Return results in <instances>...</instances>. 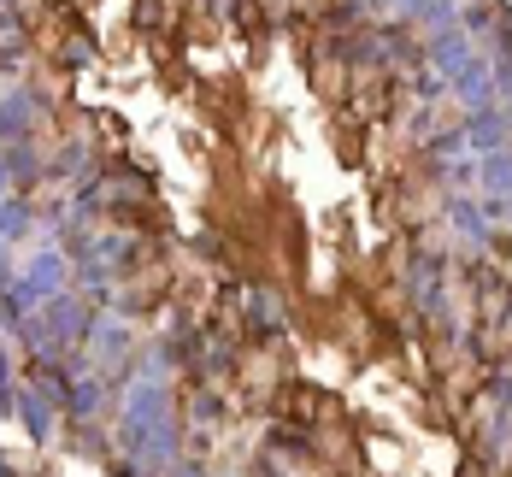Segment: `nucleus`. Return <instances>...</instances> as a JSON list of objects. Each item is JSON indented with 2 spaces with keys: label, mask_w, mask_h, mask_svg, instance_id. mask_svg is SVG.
I'll list each match as a JSON object with an SVG mask.
<instances>
[{
  "label": "nucleus",
  "mask_w": 512,
  "mask_h": 477,
  "mask_svg": "<svg viewBox=\"0 0 512 477\" xmlns=\"http://www.w3.org/2000/svg\"><path fill=\"white\" fill-rule=\"evenodd\" d=\"M489 24H495V6H465L460 30H489Z\"/></svg>",
  "instance_id": "nucleus-11"
},
{
  "label": "nucleus",
  "mask_w": 512,
  "mask_h": 477,
  "mask_svg": "<svg viewBox=\"0 0 512 477\" xmlns=\"http://www.w3.org/2000/svg\"><path fill=\"white\" fill-rule=\"evenodd\" d=\"M0 477H18V472H12V460H6V454H0Z\"/></svg>",
  "instance_id": "nucleus-17"
},
{
  "label": "nucleus",
  "mask_w": 512,
  "mask_h": 477,
  "mask_svg": "<svg viewBox=\"0 0 512 477\" xmlns=\"http://www.w3.org/2000/svg\"><path fill=\"white\" fill-rule=\"evenodd\" d=\"M12 195V165H6V154H0V201Z\"/></svg>",
  "instance_id": "nucleus-15"
},
{
  "label": "nucleus",
  "mask_w": 512,
  "mask_h": 477,
  "mask_svg": "<svg viewBox=\"0 0 512 477\" xmlns=\"http://www.w3.org/2000/svg\"><path fill=\"white\" fill-rule=\"evenodd\" d=\"M465 142L477 148V154H501L512 142V118L501 112V106H477V112H465Z\"/></svg>",
  "instance_id": "nucleus-1"
},
{
  "label": "nucleus",
  "mask_w": 512,
  "mask_h": 477,
  "mask_svg": "<svg viewBox=\"0 0 512 477\" xmlns=\"http://www.w3.org/2000/svg\"><path fill=\"white\" fill-rule=\"evenodd\" d=\"M6 165H12V183H30V177H36V148H30V142L6 148Z\"/></svg>",
  "instance_id": "nucleus-9"
},
{
  "label": "nucleus",
  "mask_w": 512,
  "mask_h": 477,
  "mask_svg": "<svg viewBox=\"0 0 512 477\" xmlns=\"http://www.w3.org/2000/svg\"><path fill=\"white\" fill-rule=\"evenodd\" d=\"M24 230H30V207L6 195V201H0V242H12V236H24Z\"/></svg>",
  "instance_id": "nucleus-8"
},
{
  "label": "nucleus",
  "mask_w": 512,
  "mask_h": 477,
  "mask_svg": "<svg viewBox=\"0 0 512 477\" xmlns=\"http://www.w3.org/2000/svg\"><path fill=\"white\" fill-rule=\"evenodd\" d=\"M224 477H230V472H224Z\"/></svg>",
  "instance_id": "nucleus-18"
},
{
  "label": "nucleus",
  "mask_w": 512,
  "mask_h": 477,
  "mask_svg": "<svg viewBox=\"0 0 512 477\" xmlns=\"http://www.w3.org/2000/svg\"><path fill=\"white\" fill-rule=\"evenodd\" d=\"M165 477H206V472H201V460H177Z\"/></svg>",
  "instance_id": "nucleus-13"
},
{
  "label": "nucleus",
  "mask_w": 512,
  "mask_h": 477,
  "mask_svg": "<svg viewBox=\"0 0 512 477\" xmlns=\"http://www.w3.org/2000/svg\"><path fill=\"white\" fill-rule=\"evenodd\" d=\"M83 460H106V430H95V424H77V442H71Z\"/></svg>",
  "instance_id": "nucleus-10"
},
{
  "label": "nucleus",
  "mask_w": 512,
  "mask_h": 477,
  "mask_svg": "<svg viewBox=\"0 0 512 477\" xmlns=\"http://www.w3.org/2000/svg\"><path fill=\"white\" fill-rule=\"evenodd\" d=\"M448 218L460 224V230L471 236V242H477V248L489 242V218H483V207H477V201H465V195H454V201H448Z\"/></svg>",
  "instance_id": "nucleus-6"
},
{
  "label": "nucleus",
  "mask_w": 512,
  "mask_h": 477,
  "mask_svg": "<svg viewBox=\"0 0 512 477\" xmlns=\"http://www.w3.org/2000/svg\"><path fill=\"white\" fill-rule=\"evenodd\" d=\"M495 401H501V407H512V377H495Z\"/></svg>",
  "instance_id": "nucleus-14"
},
{
  "label": "nucleus",
  "mask_w": 512,
  "mask_h": 477,
  "mask_svg": "<svg viewBox=\"0 0 512 477\" xmlns=\"http://www.w3.org/2000/svg\"><path fill=\"white\" fill-rule=\"evenodd\" d=\"M430 59H436V71H442V77L454 83L465 65L477 59V53H471V42H465V30L454 24V30H436V36H430Z\"/></svg>",
  "instance_id": "nucleus-3"
},
{
  "label": "nucleus",
  "mask_w": 512,
  "mask_h": 477,
  "mask_svg": "<svg viewBox=\"0 0 512 477\" xmlns=\"http://www.w3.org/2000/svg\"><path fill=\"white\" fill-rule=\"evenodd\" d=\"M18 424L30 430V442H53V430H59V401H53L48 389H24V383H18Z\"/></svg>",
  "instance_id": "nucleus-2"
},
{
  "label": "nucleus",
  "mask_w": 512,
  "mask_h": 477,
  "mask_svg": "<svg viewBox=\"0 0 512 477\" xmlns=\"http://www.w3.org/2000/svg\"><path fill=\"white\" fill-rule=\"evenodd\" d=\"M218 413H224V401H218V395H201V401H195V419H218Z\"/></svg>",
  "instance_id": "nucleus-12"
},
{
  "label": "nucleus",
  "mask_w": 512,
  "mask_h": 477,
  "mask_svg": "<svg viewBox=\"0 0 512 477\" xmlns=\"http://www.w3.org/2000/svg\"><path fill=\"white\" fill-rule=\"evenodd\" d=\"M430 6H436V0H401V12H418V18H424Z\"/></svg>",
  "instance_id": "nucleus-16"
},
{
  "label": "nucleus",
  "mask_w": 512,
  "mask_h": 477,
  "mask_svg": "<svg viewBox=\"0 0 512 477\" xmlns=\"http://www.w3.org/2000/svg\"><path fill=\"white\" fill-rule=\"evenodd\" d=\"M95 354H101V366H118V360L130 354V330H124V324H101V330H95Z\"/></svg>",
  "instance_id": "nucleus-7"
},
{
  "label": "nucleus",
  "mask_w": 512,
  "mask_h": 477,
  "mask_svg": "<svg viewBox=\"0 0 512 477\" xmlns=\"http://www.w3.org/2000/svg\"><path fill=\"white\" fill-rule=\"evenodd\" d=\"M30 124H36V95H6L0 101V142L6 148H18L30 136Z\"/></svg>",
  "instance_id": "nucleus-4"
},
{
  "label": "nucleus",
  "mask_w": 512,
  "mask_h": 477,
  "mask_svg": "<svg viewBox=\"0 0 512 477\" xmlns=\"http://www.w3.org/2000/svg\"><path fill=\"white\" fill-rule=\"evenodd\" d=\"M477 177H483V189H489L495 201H507V195H512V148H501V154H483Z\"/></svg>",
  "instance_id": "nucleus-5"
}]
</instances>
